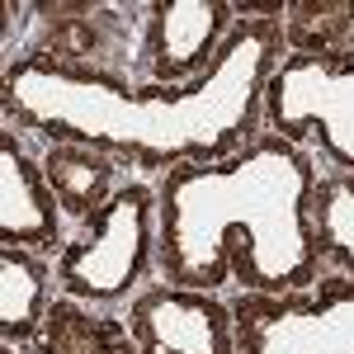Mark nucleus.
I'll list each match as a JSON object with an SVG mask.
<instances>
[{"instance_id":"10","label":"nucleus","mask_w":354,"mask_h":354,"mask_svg":"<svg viewBox=\"0 0 354 354\" xmlns=\"http://www.w3.org/2000/svg\"><path fill=\"white\" fill-rule=\"evenodd\" d=\"M48 288L53 270L15 245H0V340L24 345L48 322Z\"/></svg>"},{"instance_id":"8","label":"nucleus","mask_w":354,"mask_h":354,"mask_svg":"<svg viewBox=\"0 0 354 354\" xmlns=\"http://www.w3.org/2000/svg\"><path fill=\"white\" fill-rule=\"evenodd\" d=\"M0 245L62 255V203L43 161H33L10 128L0 133Z\"/></svg>"},{"instance_id":"4","label":"nucleus","mask_w":354,"mask_h":354,"mask_svg":"<svg viewBox=\"0 0 354 354\" xmlns=\"http://www.w3.org/2000/svg\"><path fill=\"white\" fill-rule=\"evenodd\" d=\"M265 123L293 147L317 137L322 156L354 175V57L340 71L307 53L283 57L265 85Z\"/></svg>"},{"instance_id":"2","label":"nucleus","mask_w":354,"mask_h":354,"mask_svg":"<svg viewBox=\"0 0 354 354\" xmlns=\"http://www.w3.org/2000/svg\"><path fill=\"white\" fill-rule=\"evenodd\" d=\"M317 165L283 142L260 137L218 165L165 170L156 265L165 283L218 293L236 279L245 293L283 298L317 288L322 245L312 227Z\"/></svg>"},{"instance_id":"1","label":"nucleus","mask_w":354,"mask_h":354,"mask_svg":"<svg viewBox=\"0 0 354 354\" xmlns=\"http://www.w3.org/2000/svg\"><path fill=\"white\" fill-rule=\"evenodd\" d=\"M274 15L241 19L218 62L189 85L128 90L113 76L81 71L53 57H24L5 71V109L19 128L48 142H76L104 156H128L147 170L218 165L265 113V85L283 62Z\"/></svg>"},{"instance_id":"12","label":"nucleus","mask_w":354,"mask_h":354,"mask_svg":"<svg viewBox=\"0 0 354 354\" xmlns=\"http://www.w3.org/2000/svg\"><path fill=\"white\" fill-rule=\"evenodd\" d=\"M312 227L322 255H335L345 270H354V175H335L312 194Z\"/></svg>"},{"instance_id":"6","label":"nucleus","mask_w":354,"mask_h":354,"mask_svg":"<svg viewBox=\"0 0 354 354\" xmlns=\"http://www.w3.org/2000/svg\"><path fill=\"white\" fill-rule=\"evenodd\" d=\"M137 354H236V317L213 293L175 283L142 288L128 307Z\"/></svg>"},{"instance_id":"9","label":"nucleus","mask_w":354,"mask_h":354,"mask_svg":"<svg viewBox=\"0 0 354 354\" xmlns=\"http://www.w3.org/2000/svg\"><path fill=\"white\" fill-rule=\"evenodd\" d=\"M43 175L53 185L62 213L95 222L113 198V161L95 147H76V142H53L43 156Z\"/></svg>"},{"instance_id":"3","label":"nucleus","mask_w":354,"mask_h":354,"mask_svg":"<svg viewBox=\"0 0 354 354\" xmlns=\"http://www.w3.org/2000/svg\"><path fill=\"white\" fill-rule=\"evenodd\" d=\"M156 227L161 198L147 185L113 189L109 208L85 227V236L62 245L57 255V288L71 302H118L147 279L156 260Z\"/></svg>"},{"instance_id":"7","label":"nucleus","mask_w":354,"mask_h":354,"mask_svg":"<svg viewBox=\"0 0 354 354\" xmlns=\"http://www.w3.org/2000/svg\"><path fill=\"white\" fill-rule=\"evenodd\" d=\"M236 28V10L227 0H175L151 10L147 28V76L151 85H189L198 81L213 62L222 43Z\"/></svg>"},{"instance_id":"11","label":"nucleus","mask_w":354,"mask_h":354,"mask_svg":"<svg viewBox=\"0 0 354 354\" xmlns=\"http://www.w3.org/2000/svg\"><path fill=\"white\" fill-rule=\"evenodd\" d=\"M43 354H137L133 330H118L113 322H100L81 312L76 302H53L48 322H43Z\"/></svg>"},{"instance_id":"5","label":"nucleus","mask_w":354,"mask_h":354,"mask_svg":"<svg viewBox=\"0 0 354 354\" xmlns=\"http://www.w3.org/2000/svg\"><path fill=\"white\" fill-rule=\"evenodd\" d=\"M232 317L236 354H354V279H317L283 298L245 293Z\"/></svg>"}]
</instances>
